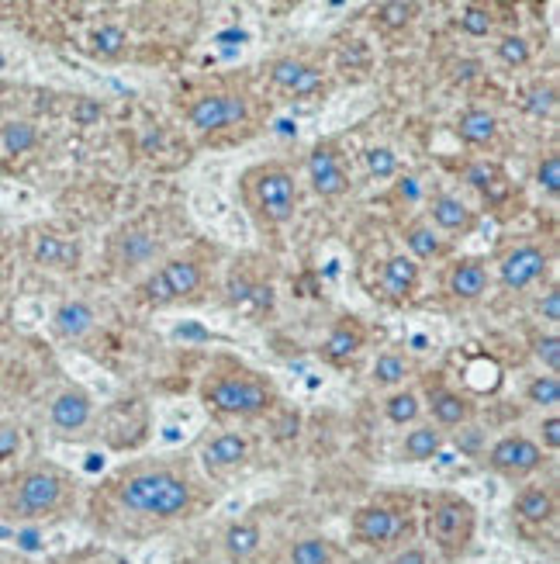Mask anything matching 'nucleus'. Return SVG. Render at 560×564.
<instances>
[{"instance_id": "obj_1", "label": "nucleus", "mask_w": 560, "mask_h": 564, "mask_svg": "<svg viewBox=\"0 0 560 564\" xmlns=\"http://www.w3.org/2000/svg\"><path fill=\"white\" fill-rule=\"evenodd\" d=\"M111 499L128 516L153 523H173L194 513L198 488H194V481L184 471L166 468V464H142V468L121 471L111 481Z\"/></svg>"}, {"instance_id": "obj_2", "label": "nucleus", "mask_w": 560, "mask_h": 564, "mask_svg": "<svg viewBox=\"0 0 560 564\" xmlns=\"http://www.w3.org/2000/svg\"><path fill=\"white\" fill-rule=\"evenodd\" d=\"M242 205L260 229H280L298 212V180L284 163H256L239 177Z\"/></svg>"}, {"instance_id": "obj_3", "label": "nucleus", "mask_w": 560, "mask_h": 564, "mask_svg": "<svg viewBox=\"0 0 560 564\" xmlns=\"http://www.w3.org/2000/svg\"><path fill=\"white\" fill-rule=\"evenodd\" d=\"M201 402L218 416L253 419L270 412V405L277 402V388L256 371L229 367V371H208V378L201 381Z\"/></svg>"}, {"instance_id": "obj_4", "label": "nucleus", "mask_w": 560, "mask_h": 564, "mask_svg": "<svg viewBox=\"0 0 560 564\" xmlns=\"http://www.w3.org/2000/svg\"><path fill=\"white\" fill-rule=\"evenodd\" d=\"M73 499V481L52 464H39V468L21 471L11 481V495H7V509L14 520H45L56 516L70 506Z\"/></svg>"}, {"instance_id": "obj_5", "label": "nucleus", "mask_w": 560, "mask_h": 564, "mask_svg": "<svg viewBox=\"0 0 560 564\" xmlns=\"http://www.w3.org/2000/svg\"><path fill=\"white\" fill-rule=\"evenodd\" d=\"M474 533H478V509H474V502L457 492L436 495L433 513H429V537H433L436 551L446 561H460L471 551Z\"/></svg>"}, {"instance_id": "obj_6", "label": "nucleus", "mask_w": 560, "mask_h": 564, "mask_svg": "<svg viewBox=\"0 0 560 564\" xmlns=\"http://www.w3.org/2000/svg\"><path fill=\"white\" fill-rule=\"evenodd\" d=\"M204 284V270L198 260L191 257H173L163 267H156L146 281L139 284V298L146 305H173V302H187L201 291Z\"/></svg>"}, {"instance_id": "obj_7", "label": "nucleus", "mask_w": 560, "mask_h": 564, "mask_svg": "<svg viewBox=\"0 0 560 564\" xmlns=\"http://www.w3.org/2000/svg\"><path fill=\"white\" fill-rule=\"evenodd\" d=\"M249 118V101L239 90H211L191 101L187 108V122L198 132H222L232 125H242Z\"/></svg>"}, {"instance_id": "obj_8", "label": "nucleus", "mask_w": 560, "mask_h": 564, "mask_svg": "<svg viewBox=\"0 0 560 564\" xmlns=\"http://www.w3.org/2000/svg\"><path fill=\"white\" fill-rule=\"evenodd\" d=\"M543 461H547L543 447L533 436H522V433L502 436V440H495L488 450V468L495 471V475L512 478V481L536 475V471L543 468Z\"/></svg>"}, {"instance_id": "obj_9", "label": "nucleus", "mask_w": 560, "mask_h": 564, "mask_svg": "<svg viewBox=\"0 0 560 564\" xmlns=\"http://www.w3.org/2000/svg\"><path fill=\"white\" fill-rule=\"evenodd\" d=\"M547 267H550V257L543 246L519 243L498 257V281H502V288H509V291H526L547 274Z\"/></svg>"}, {"instance_id": "obj_10", "label": "nucleus", "mask_w": 560, "mask_h": 564, "mask_svg": "<svg viewBox=\"0 0 560 564\" xmlns=\"http://www.w3.org/2000/svg\"><path fill=\"white\" fill-rule=\"evenodd\" d=\"M353 540L363 547H388L401 533V513L384 502H370L353 513Z\"/></svg>"}, {"instance_id": "obj_11", "label": "nucleus", "mask_w": 560, "mask_h": 564, "mask_svg": "<svg viewBox=\"0 0 560 564\" xmlns=\"http://www.w3.org/2000/svg\"><path fill=\"white\" fill-rule=\"evenodd\" d=\"M308 184L319 198H339L350 191V174H346L343 156L332 142H319L308 153Z\"/></svg>"}, {"instance_id": "obj_12", "label": "nucleus", "mask_w": 560, "mask_h": 564, "mask_svg": "<svg viewBox=\"0 0 560 564\" xmlns=\"http://www.w3.org/2000/svg\"><path fill=\"white\" fill-rule=\"evenodd\" d=\"M426 222L433 225L436 232H446V236H471L478 229V212L467 205L457 194H433L426 205Z\"/></svg>"}, {"instance_id": "obj_13", "label": "nucleus", "mask_w": 560, "mask_h": 564, "mask_svg": "<svg viewBox=\"0 0 560 564\" xmlns=\"http://www.w3.org/2000/svg\"><path fill=\"white\" fill-rule=\"evenodd\" d=\"M249 454H253V443H249L246 433H236V430L215 433L201 447V461L211 475H229V471L242 468V464L249 461Z\"/></svg>"}, {"instance_id": "obj_14", "label": "nucleus", "mask_w": 560, "mask_h": 564, "mask_svg": "<svg viewBox=\"0 0 560 564\" xmlns=\"http://www.w3.org/2000/svg\"><path fill=\"white\" fill-rule=\"evenodd\" d=\"M49 419L59 433H80L87 430V423L94 419V398L83 388H63L49 405Z\"/></svg>"}, {"instance_id": "obj_15", "label": "nucleus", "mask_w": 560, "mask_h": 564, "mask_svg": "<svg viewBox=\"0 0 560 564\" xmlns=\"http://www.w3.org/2000/svg\"><path fill=\"white\" fill-rule=\"evenodd\" d=\"M270 80L274 87L287 90L291 97H312L322 90V70L315 63H305V59L284 56L277 63H270Z\"/></svg>"}, {"instance_id": "obj_16", "label": "nucleus", "mask_w": 560, "mask_h": 564, "mask_svg": "<svg viewBox=\"0 0 560 564\" xmlns=\"http://www.w3.org/2000/svg\"><path fill=\"white\" fill-rule=\"evenodd\" d=\"M488 284L491 274L481 257H464L450 263V270H446V291L457 302H478V298H484V291H488Z\"/></svg>"}, {"instance_id": "obj_17", "label": "nucleus", "mask_w": 560, "mask_h": 564, "mask_svg": "<svg viewBox=\"0 0 560 564\" xmlns=\"http://www.w3.org/2000/svg\"><path fill=\"white\" fill-rule=\"evenodd\" d=\"M419 281H422V270H419V263L408 257V253H395V257L384 260L381 291H384L388 302H408V298H415Z\"/></svg>"}, {"instance_id": "obj_18", "label": "nucleus", "mask_w": 560, "mask_h": 564, "mask_svg": "<svg viewBox=\"0 0 560 564\" xmlns=\"http://www.w3.org/2000/svg\"><path fill=\"white\" fill-rule=\"evenodd\" d=\"M429 412H433V426H440L443 433L464 430L474 419V402L467 395H460V391L436 388L429 391Z\"/></svg>"}, {"instance_id": "obj_19", "label": "nucleus", "mask_w": 560, "mask_h": 564, "mask_svg": "<svg viewBox=\"0 0 560 564\" xmlns=\"http://www.w3.org/2000/svg\"><path fill=\"white\" fill-rule=\"evenodd\" d=\"M363 343H367V333H363L360 322L339 319L336 326L329 329V336L322 340V357L329 360V364H346V360H353L363 350Z\"/></svg>"}, {"instance_id": "obj_20", "label": "nucleus", "mask_w": 560, "mask_h": 564, "mask_svg": "<svg viewBox=\"0 0 560 564\" xmlns=\"http://www.w3.org/2000/svg\"><path fill=\"white\" fill-rule=\"evenodd\" d=\"M512 513L529 526H543L557 516V495L547 485H526L519 488L516 502H512Z\"/></svg>"}, {"instance_id": "obj_21", "label": "nucleus", "mask_w": 560, "mask_h": 564, "mask_svg": "<svg viewBox=\"0 0 560 564\" xmlns=\"http://www.w3.org/2000/svg\"><path fill=\"white\" fill-rule=\"evenodd\" d=\"M443 447H446V433L440 426L419 423L415 430L405 433V440H401V461H408V464L436 461V457L443 454Z\"/></svg>"}, {"instance_id": "obj_22", "label": "nucleus", "mask_w": 560, "mask_h": 564, "mask_svg": "<svg viewBox=\"0 0 560 564\" xmlns=\"http://www.w3.org/2000/svg\"><path fill=\"white\" fill-rule=\"evenodd\" d=\"M464 180L474 187V191H481L484 198H488V205H502V201L512 194L509 174H505V170L498 167V163H491V160L471 163V167L464 170Z\"/></svg>"}, {"instance_id": "obj_23", "label": "nucleus", "mask_w": 560, "mask_h": 564, "mask_svg": "<svg viewBox=\"0 0 560 564\" xmlns=\"http://www.w3.org/2000/svg\"><path fill=\"white\" fill-rule=\"evenodd\" d=\"M405 246H408V257L415 263L440 260L446 253V239L426 222V218H415V222L405 225Z\"/></svg>"}, {"instance_id": "obj_24", "label": "nucleus", "mask_w": 560, "mask_h": 564, "mask_svg": "<svg viewBox=\"0 0 560 564\" xmlns=\"http://www.w3.org/2000/svg\"><path fill=\"white\" fill-rule=\"evenodd\" d=\"M222 540H225V554H229L236 564H246V561H253L256 554H260L263 530H260V523H253V520H239V523H232L229 530H225Z\"/></svg>"}, {"instance_id": "obj_25", "label": "nucleus", "mask_w": 560, "mask_h": 564, "mask_svg": "<svg viewBox=\"0 0 560 564\" xmlns=\"http://www.w3.org/2000/svg\"><path fill=\"white\" fill-rule=\"evenodd\" d=\"M35 260L42 263V267H63V270H73L80 263V246L70 243V239L63 236H52V232H45V236L35 239Z\"/></svg>"}, {"instance_id": "obj_26", "label": "nucleus", "mask_w": 560, "mask_h": 564, "mask_svg": "<svg viewBox=\"0 0 560 564\" xmlns=\"http://www.w3.org/2000/svg\"><path fill=\"white\" fill-rule=\"evenodd\" d=\"M457 135L467 146H488L498 135V118L484 108H467L464 115L457 118Z\"/></svg>"}, {"instance_id": "obj_27", "label": "nucleus", "mask_w": 560, "mask_h": 564, "mask_svg": "<svg viewBox=\"0 0 560 564\" xmlns=\"http://www.w3.org/2000/svg\"><path fill=\"white\" fill-rule=\"evenodd\" d=\"M52 326L66 340H80V336H87L94 329V308L87 302H63L56 308V315H52Z\"/></svg>"}, {"instance_id": "obj_28", "label": "nucleus", "mask_w": 560, "mask_h": 564, "mask_svg": "<svg viewBox=\"0 0 560 564\" xmlns=\"http://www.w3.org/2000/svg\"><path fill=\"white\" fill-rule=\"evenodd\" d=\"M287 564H336V547H332V540L319 537V533L298 537L291 544V551H287Z\"/></svg>"}, {"instance_id": "obj_29", "label": "nucleus", "mask_w": 560, "mask_h": 564, "mask_svg": "<svg viewBox=\"0 0 560 564\" xmlns=\"http://www.w3.org/2000/svg\"><path fill=\"white\" fill-rule=\"evenodd\" d=\"M384 416H388V423H395V426H412V423H419V416H422V398H419V391H412V388L391 391V395L384 398Z\"/></svg>"}, {"instance_id": "obj_30", "label": "nucleus", "mask_w": 560, "mask_h": 564, "mask_svg": "<svg viewBox=\"0 0 560 564\" xmlns=\"http://www.w3.org/2000/svg\"><path fill=\"white\" fill-rule=\"evenodd\" d=\"M408 374H412V364H408V357L398 350H384L381 357L374 360V367H370V378H374V385H381V388L405 385Z\"/></svg>"}, {"instance_id": "obj_31", "label": "nucleus", "mask_w": 560, "mask_h": 564, "mask_svg": "<svg viewBox=\"0 0 560 564\" xmlns=\"http://www.w3.org/2000/svg\"><path fill=\"white\" fill-rule=\"evenodd\" d=\"M128 49V32L121 25H97L94 32H90V52H94L97 59H118L125 56Z\"/></svg>"}, {"instance_id": "obj_32", "label": "nucleus", "mask_w": 560, "mask_h": 564, "mask_svg": "<svg viewBox=\"0 0 560 564\" xmlns=\"http://www.w3.org/2000/svg\"><path fill=\"white\" fill-rule=\"evenodd\" d=\"M0 146H4L7 156H25L32 153L35 146H39V129H35L32 122H7L4 129H0Z\"/></svg>"}, {"instance_id": "obj_33", "label": "nucleus", "mask_w": 560, "mask_h": 564, "mask_svg": "<svg viewBox=\"0 0 560 564\" xmlns=\"http://www.w3.org/2000/svg\"><path fill=\"white\" fill-rule=\"evenodd\" d=\"M522 108L533 118H547L554 115L557 108V87L550 80H533L526 90H522Z\"/></svg>"}, {"instance_id": "obj_34", "label": "nucleus", "mask_w": 560, "mask_h": 564, "mask_svg": "<svg viewBox=\"0 0 560 564\" xmlns=\"http://www.w3.org/2000/svg\"><path fill=\"white\" fill-rule=\"evenodd\" d=\"M526 402L536 409H550L554 412L560 405V378L557 374H536L526 385Z\"/></svg>"}, {"instance_id": "obj_35", "label": "nucleus", "mask_w": 560, "mask_h": 564, "mask_svg": "<svg viewBox=\"0 0 560 564\" xmlns=\"http://www.w3.org/2000/svg\"><path fill=\"white\" fill-rule=\"evenodd\" d=\"M460 32L471 35V39H488V35L495 32V14H491V7L467 4L464 11H460Z\"/></svg>"}, {"instance_id": "obj_36", "label": "nucleus", "mask_w": 560, "mask_h": 564, "mask_svg": "<svg viewBox=\"0 0 560 564\" xmlns=\"http://www.w3.org/2000/svg\"><path fill=\"white\" fill-rule=\"evenodd\" d=\"M495 56L502 59L505 66L519 70V66H526L529 59H533V45H529L526 35H502L495 45Z\"/></svg>"}, {"instance_id": "obj_37", "label": "nucleus", "mask_w": 560, "mask_h": 564, "mask_svg": "<svg viewBox=\"0 0 560 564\" xmlns=\"http://www.w3.org/2000/svg\"><path fill=\"white\" fill-rule=\"evenodd\" d=\"M533 357L547 374H560V336L557 333H536L533 336Z\"/></svg>"}, {"instance_id": "obj_38", "label": "nucleus", "mask_w": 560, "mask_h": 564, "mask_svg": "<svg viewBox=\"0 0 560 564\" xmlns=\"http://www.w3.org/2000/svg\"><path fill=\"white\" fill-rule=\"evenodd\" d=\"M536 187H540L543 194H550V198H557L560 194V156L554 153V149L536 163Z\"/></svg>"}, {"instance_id": "obj_39", "label": "nucleus", "mask_w": 560, "mask_h": 564, "mask_svg": "<svg viewBox=\"0 0 560 564\" xmlns=\"http://www.w3.org/2000/svg\"><path fill=\"white\" fill-rule=\"evenodd\" d=\"M367 170H370V177H377V180L395 177V174H398V156H395V149H388V146L367 149Z\"/></svg>"}, {"instance_id": "obj_40", "label": "nucleus", "mask_w": 560, "mask_h": 564, "mask_svg": "<svg viewBox=\"0 0 560 564\" xmlns=\"http://www.w3.org/2000/svg\"><path fill=\"white\" fill-rule=\"evenodd\" d=\"M412 18H415V4H405V0L377 7V25H384V28H405Z\"/></svg>"}, {"instance_id": "obj_41", "label": "nucleus", "mask_w": 560, "mask_h": 564, "mask_svg": "<svg viewBox=\"0 0 560 564\" xmlns=\"http://www.w3.org/2000/svg\"><path fill=\"white\" fill-rule=\"evenodd\" d=\"M153 239L149 236H142V232H132V236H125V260H128V267H135V263H142V260H149L153 257Z\"/></svg>"}, {"instance_id": "obj_42", "label": "nucleus", "mask_w": 560, "mask_h": 564, "mask_svg": "<svg viewBox=\"0 0 560 564\" xmlns=\"http://www.w3.org/2000/svg\"><path fill=\"white\" fill-rule=\"evenodd\" d=\"M543 447V454H557L560 450V416L557 412H550V416L540 419V440H536Z\"/></svg>"}, {"instance_id": "obj_43", "label": "nucleus", "mask_w": 560, "mask_h": 564, "mask_svg": "<svg viewBox=\"0 0 560 564\" xmlns=\"http://www.w3.org/2000/svg\"><path fill=\"white\" fill-rule=\"evenodd\" d=\"M18 450H21V430L14 423H0V464L18 457Z\"/></svg>"}, {"instance_id": "obj_44", "label": "nucleus", "mask_w": 560, "mask_h": 564, "mask_svg": "<svg viewBox=\"0 0 560 564\" xmlns=\"http://www.w3.org/2000/svg\"><path fill=\"white\" fill-rule=\"evenodd\" d=\"M101 118H104V108L94 97H80V101L73 104V122L77 125H97Z\"/></svg>"}, {"instance_id": "obj_45", "label": "nucleus", "mask_w": 560, "mask_h": 564, "mask_svg": "<svg viewBox=\"0 0 560 564\" xmlns=\"http://www.w3.org/2000/svg\"><path fill=\"white\" fill-rule=\"evenodd\" d=\"M536 319H543L547 326H557L560 322V291L550 288L547 295L536 302Z\"/></svg>"}, {"instance_id": "obj_46", "label": "nucleus", "mask_w": 560, "mask_h": 564, "mask_svg": "<svg viewBox=\"0 0 560 564\" xmlns=\"http://www.w3.org/2000/svg\"><path fill=\"white\" fill-rule=\"evenodd\" d=\"M388 564H429V551L422 544H405L388 558Z\"/></svg>"}, {"instance_id": "obj_47", "label": "nucleus", "mask_w": 560, "mask_h": 564, "mask_svg": "<svg viewBox=\"0 0 560 564\" xmlns=\"http://www.w3.org/2000/svg\"><path fill=\"white\" fill-rule=\"evenodd\" d=\"M0 281H4V263H0Z\"/></svg>"}, {"instance_id": "obj_48", "label": "nucleus", "mask_w": 560, "mask_h": 564, "mask_svg": "<svg viewBox=\"0 0 560 564\" xmlns=\"http://www.w3.org/2000/svg\"><path fill=\"white\" fill-rule=\"evenodd\" d=\"M0 326H4V319H0Z\"/></svg>"}]
</instances>
